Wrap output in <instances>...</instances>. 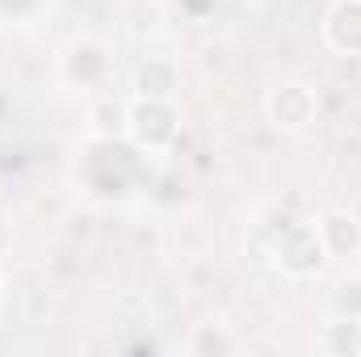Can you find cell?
Listing matches in <instances>:
<instances>
[{
    "label": "cell",
    "instance_id": "cell-8",
    "mask_svg": "<svg viewBox=\"0 0 361 357\" xmlns=\"http://www.w3.org/2000/svg\"><path fill=\"white\" fill-rule=\"evenodd\" d=\"M252 8H261V13H277V8H290L294 0H248Z\"/></svg>",
    "mask_w": 361,
    "mask_h": 357
},
{
    "label": "cell",
    "instance_id": "cell-6",
    "mask_svg": "<svg viewBox=\"0 0 361 357\" xmlns=\"http://www.w3.org/2000/svg\"><path fill=\"white\" fill-rule=\"evenodd\" d=\"M324 349H328V353H353V357H361V320H357V315L324 324Z\"/></svg>",
    "mask_w": 361,
    "mask_h": 357
},
{
    "label": "cell",
    "instance_id": "cell-5",
    "mask_svg": "<svg viewBox=\"0 0 361 357\" xmlns=\"http://www.w3.org/2000/svg\"><path fill=\"white\" fill-rule=\"evenodd\" d=\"M328 42L345 55H361V0H341L328 17Z\"/></svg>",
    "mask_w": 361,
    "mask_h": 357
},
{
    "label": "cell",
    "instance_id": "cell-9",
    "mask_svg": "<svg viewBox=\"0 0 361 357\" xmlns=\"http://www.w3.org/2000/svg\"><path fill=\"white\" fill-rule=\"evenodd\" d=\"M4 244H8V227H4V219H0V253H4Z\"/></svg>",
    "mask_w": 361,
    "mask_h": 357
},
{
    "label": "cell",
    "instance_id": "cell-1",
    "mask_svg": "<svg viewBox=\"0 0 361 357\" xmlns=\"http://www.w3.org/2000/svg\"><path fill=\"white\" fill-rule=\"evenodd\" d=\"M281 236H286V244L277 240V244L269 248V265H277L281 273H290V277H307V273H315V269L328 261V257H324V248H319L315 227L281 223Z\"/></svg>",
    "mask_w": 361,
    "mask_h": 357
},
{
    "label": "cell",
    "instance_id": "cell-3",
    "mask_svg": "<svg viewBox=\"0 0 361 357\" xmlns=\"http://www.w3.org/2000/svg\"><path fill=\"white\" fill-rule=\"evenodd\" d=\"M265 109H269V122L277 131H302V126L315 122L319 101H315V92L307 85H281V89L269 92Z\"/></svg>",
    "mask_w": 361,
    "mask_h": 357
},
{
    "label": "cell",
    "instance_id": "cell-4",
    "mask_svg": "<svg viewBox=\"0 0 361 357\" xmlns=\"http://www.w3.org/2000/svg\"><path fill=\"white\" fill-rule=\"evenodd\" d=\"M315 236H319L324 257H332V261H345V257H353L361 248V223L349 210H328V214H319Z\"/></svg>",
    "mask_w": 361,
    "mask_h": 357
},
{
    "label": "cell",
    "instance_id": "cell-2",
    "mask_svg": "<svg viewBox=\"0 0 361 357\" xmlns=\"http://www.w3.org/2000/svg\"><path fill=\"white\" fill-rule=\"evenodd\" d=\"M130 135L139 147L156 152V147H169L173 135H177V118L169 109V101L160 97H139V105L130 109Z\"/></svg>",
    "mask_w": 361,
    "mask_h": 357
},
{
    "label": "cell",
    "instance_id": "cell-7",
    "mask_svg": "<svg viewBox=\"0 0 361 357\" xmlns=\"http://www.w3.org/2000/svg\"><path fill=\"white\" fill-rule=\"evenodd\" d=\"M231 349H235V341H231L223 328H214V324H210V328H202V332L189 341V353H197V357H206V353H231Z\"/></svg>",
    "mask_w": 361,
    "mask_h": 357
}]
</instances>
